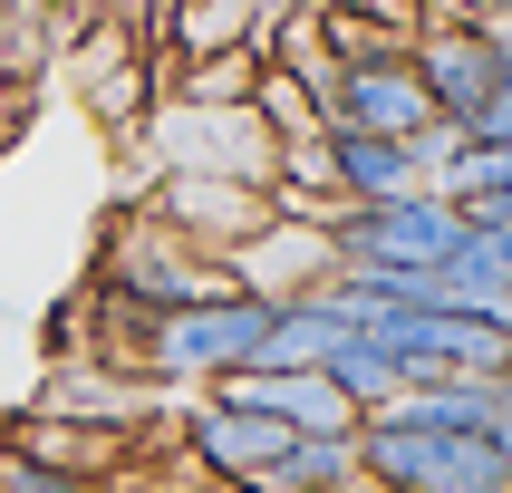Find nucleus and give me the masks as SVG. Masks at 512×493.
I'll return each instance as SVG.
<instances>
[{"label": "nucleus", "mask_w": 512, "mask_h": 493, "mask_svg": "<svg viewBox=\"0 0 512 493\" xmlns=\"http://www.w3.org/2000/svg\"><path fill=\"white\" fill-rule=\"evenodd\" d=\"M358 445V484L368 493H503V464H493V435L484 426H455L435 416L416 387L397 406H377L348 426Z\"/></svg>", "instance_id": "nucleus-1"}, {"label": "nucleus", "mask_w": 512, "mask_h": 493, "mask_svg": "<svg viewBox=\"0 0 512 493\" xmlns=\"http://www.w3.org/2000/svg\"><path fill=\"white\" fill-rule=\"evenodd\" d=\"M261 329H271V300L223 281V290H203V300H184V310L145 319L136 348H126V377L136 387H213V377L261 358Z\"/></svg>", "instance_id": "nucleus-2"}, {"label": "nucleus", "mask_w": 512, "mask_h": 493, "mask_svg": "<svg viewBox=\"0 0 512 493\" xmlns=\"http://www.w3.org/2000/svg\"><path fill=\"white\" fill-rule=\"evenodd\" d=\"M145 165L155 174H223V184H271V126L252 107H194V97H155L136 116Z\"/></svg>", "instance_id": "nucleus-3"}, {"label": "nucleus", "mask_w": 512, "mask_h": 493, "mask_svg": "<svg viewBox=\"0 0 512 493\" xmlns=\"http://www.w3.org/2000/svg\"><path fill=\"white\" fill-rule=\"evenodd\" d=\"M319 107L329 126H368V136H397V145H426L445 136L426 107V87H416V58H406V29H377L358 49L329 58V87H319Z\"/></svg>", "instance_id": "nucleus-4"}, {"label": "nucleus", "mask_w": 512, "mask_h": 493, "mask_svg": "<svg viewBox=\"0 0 512 493\" xmlns=\"http://www.w3.org/2000/svg\"><path fill=\"white\" fill-rule=\"evenodd\" d=\"M464 213L435 184H406V194H377V203H348L329 242H339V271H435L455 252Z\"/></svg>", "instance_id": "nucleus-5"}, {"label": "nucleus", "mask_w": 512, "mask_h": 493, "mask_svg": "<svg viewBox=\"0 0 512 493\" xmlns=\"http://www.w3.org/2000/svg\"><path fill=\"white\" fill-rule=\"evenodd\" d=\"M377 348L406 368V387H435V377H493V368H512V319L426 300V310L377 319Z\"/></svg>", "instance_id": "nucleus-6"}, {"label": "nucleus", "mask_w": 512, "mask_h": 493, "mask_svg": "<svg viewBox=\"0 0 512 493\" xmlns=\"http://www.w3.org/2000/svg\"><path fill=\"white\" fill-rule=\"evenodd\" d=\"M136 213H145V223H165L184 252L232 261L261 223H271V194H261V184H223V174H155Z\"/></svg>", "instance_id": "nucleus-7"}, {"label": "nucleus", "mask_w": 512, "mask_h": 493, "mask_svg": "<svg viewBox=\"0 0 512 493\" xmlns=\"http://www.w3.org/2000/svg\"><path fill=\"white\" fill-rule=\"evenodd\" d=\"M406 58H416V87H426V107H435L445 136L503 87V39L474 29V20H435V10H426V20L406 29Z\"/></svg>", "instance_id": "nucleus-8"}, {"label": "nucleus", "mask_w": 512, "mask_h": 493, "mask_svg": "<svg viewBox=\"0 0 512 493\" xmlns=\"http://www.w3.org/2000/svg\"><path fill=\"white\" fill-rule=\"evenodd\" d=\"M281 445H290V426H271L261 406L223 397V387H194V406H184V464H194V474H213V484H252Z\"/></svg>", "instance_id": "nucleus-9"}, {"label": "nucleus", "mask_w": 512, "mask_h": 493, "mask_svg": "<svg viewBox=\"0 0 512 493\" xmlns=\"http://www.w3.org/2000/svg\"><path fill=\"white\" fill-rule=\"evenodd\" d=\"M68 87H78V107L107 126V136H136V116L165 97V68L126 39V29H97L78 58H68Z\"/></svg>", "instance_id": "nucleus-10"}, {"label": "nucleus", "mask_w": 512, "mask_h": 493, "mask_svg": "<svg viewBox=\"0 0 512 493\" xmlns=\"http://www.w3.org/2000/svg\"><path fill=\"white\" fill-rule=\"evenodd\" d=\"M329 271H339V242H329V223H300V213H271V223L223 261V281L261 290V300H300V290H319Z\"/></svg>", "instance_id": "nucleus-11"}, {"label": "nucleus", "mask_w": 512, "mask_h": 493, "mask_svg": "<svg viewBox=\"0 0 512 493\" xmlns=\"http://www.w3.org/2000/svg\"><path fill=\"white\" fill-rule=\"evenodd\" d=\"M213 387H223V397H242V406H261V416H271V426H290V435H348V426H358L319 368H232V377H213Z\"/></svg>", "instance_id": "nucleus-12"}, {"label": "nucleus", "mask_w": 512, "mask_h": 493, "mask_svg": "<svg viewBox=\"0 0 512 493\" xmlns=\"http://www.w3.org/2000/svg\"><path fill=\"white\" fill-rule=\"evenodd\" d=\"M445 310H484V319H512V232L503 223H464L455 252L426 271Z\"/></svg>", "instance_id": "nucleus-13"}, {"label": "nucleus", "mask_w": 512, "mask_h": 493, "mask_svg": "<svg viewBox=\"0 0 512 493\" xmlns=\"http://www.w3.org/2000/svg\"><path fill=\"white\" fill-rule=\"evenodd\" d=\"M329 145V174H339L348 203H377V194H406V184H426V145H397V136H368V126H319Z\"/></svg>", "instance_id": "nucleus-14"}, {"label": "nucleus", "mask_w": 512, "mask_h": 493, "mask_svg": "<svg viewBox=\"0 0 512 493\" xmlns=\"http://www.w3.org/2000/svg\"><path fill=\"white\" fill-rule=\"evenodd\" d=\"M252 493H368L358 484V445L348 435H290L281 455L252 474Z\"/></svg>", "instance_id": "nucleus-15"}, {"label": "nucleus", "mask_w": 512, "mask_h": 493, "mask_svg": "<svg viewBox=\"0 0 512 493\" xmlns=\"http://www.w3.org/2000/svg\"><path fill=\"white\" fill-rule=\"evenodd\" d=\"M145 397H155V387H107V377H97V358H87V368H68V377H49V387H39V426H68V435L126 426V416H145Z\"/></svg>", "instance_id": "nucleus-16"}, {"label": "nucleus", "mask_w": 512, "mask_h": 493, "mask_svg": "<svg viewBox=\"0 0 512 493\" xmlns=\"http://www.w3.org/2000/svg\"><path fill=\"white\" fill-rule=\"evenodd\" d=\"M339 339H348V319L329 310L319 290H300V300H271V329H261V358H252V368H319Z\"/></svg>", "instance_id": "nucleus-17"}, {"label": "nucleus", "mask_w": 512, "mask_h": 493, "mask_svg": "<svg viewBox=\"0 0 512 493\" xmlns=\"http://www.w3.org/2000/svg\"><path fill=\"white\" fill-rule=\"evenodd\" d=\"M319 377L339 387V406H348V416H377V406H397V397H406V368L387 358V348H377V329H348V339L319 358Z\"/></svg>", "instance_id": "nucleus-18"}, {"label": "nucleus", "mask_w": 512, "mask_h": 493, "mask_svg": "<svg viewBox=\"0 0 512 493\" xmlns=\"http://www.w3.org/2000/svg\"><path fill=\"white\" fill-rule=\"evenodd\" d=\"M252 20H261V0H174V20H165V39H174V68H194V58H232V49H252Z\"/></svg>", "instance_id": "nucleus-19"}, {"label": "nucleus", "mask_w": 512, "mask_h": 493, "mask_svg": "<svg viewBox=\"0 0 512 493\" xmlns=\"http://www.w3.org/2000/svg\"><path fill=\"white\" fill-rule=\"evenodd\" d=\"M455 136H474V145H512V68H503V87H493V97H484V107H474V116H464V126H455Z\"/></svg>", "instance_id": "nucleus-20"}, {"label": "nucleus", "mask_w": 512, "mask_h": 493, "mask_svg": "<svg viewBox=\"0 0 512 493\" xmlns=\"http://www.w3.org/2000/svg\"><path fill=\"white\" fill-rule=\"evenodd\" d=\"M474 20V29H493V20H512V0H416V20Z\"/></svg>", "instance_id": "nucleus-21"}, {"label": "nucleus", "mask_w": 512, "mask_h": 493, "mask_svg": "<svg viewBox=\"0 0 512 493\" xmlns=\"http://www.w3.org/2000/svg\"><path fill=\"white\" fill-rule=\"evenodd\" d=\"M493 464H503V493H512V368H503V416H493Z\"/></svg>", "instance_id": "nucleus-22"}, {"label": "nucleus", "mask_w": 512, "mask_h": 493, "mask_svg": "<svg viewBox=\"0 0 512 493\" xmlns=\"http://www.w3.org/2000/svg\"><path fill=\"white\" fill-rule=\"evenodd\" d=\"M184 493H252V484H213V474H194V484H184Z\"/></svg>", "instance_id": "nucleus-23"}]
</instances>
